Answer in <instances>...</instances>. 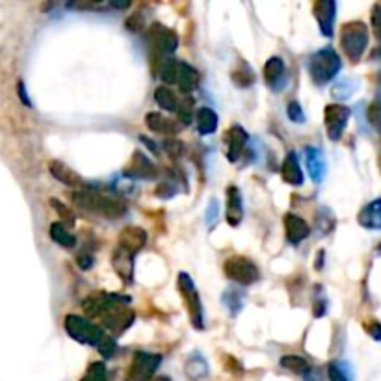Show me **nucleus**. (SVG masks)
<instances>
[{
    "label": "nucleus",
    "instance_id": "nucleus-5",
    "mask_svg": "<svg viewBox=\"0 0 381 381\" xmlns=\"http://www.w3.org/2000/svg\"><path fill=\"white\" fill-rule=\"evenodd\" d=\"M341 47L348 60L357 64L368 47V26L363 20H350L341 28Z\"/></svg>",
    "mask_w": 381,
    "mask_h": 381
},
{
    "label": "nucleus",
    "instance_id": "nucleus-51",
    "mask_svg": "<svg viewBox=\"0 0 381 381\" xmlns=\"http://www.w3.org/2000/svg\"><path fill=\"white\" fill-rule=\"evenodd\" d=\"M324 257V251H320V255H318V259H322ZM316 270H320V261L316 262Z\"/></svg>",
    "mask_w": 381,
    "mask_h": 381
},
{
    "label": "nucleus",
    "instance_id": "nucleus-3",
    "mask_svg": "<svg viewBox=\"0 0 381 381\" xmlns=\"http://www.w3.org/2000/svg\"><path fill=\"white\" fill-rule=\"evenodd\" d=\"M129 303H131L129 296H117V294L105 292V303L99 315L100 324L116 335L125 333L134 322V311L129 309Z\"/></svg>",
    "mask_w": 381,
    "mask_h": 381
},
{
    "label": "nucleus",
    "instance_id": "nucleus-35",
    "mask_svg": "<svg viewBox=\"0 0 381 381\" xmlns=\"http://www.w3.org/2000/svg\"><path fill=\"white\" fill-rule=\"evenodd\" d=\"M81 381H106V366L105 363L95 361L88 366V370L82 376Z\"/></svg>",
    "mask_w": 381,
    "mask_h": 381
},
{
    "label": "nucleus",
    "instance_id": "nucleus-44",
    "mask_svg": "<svg viewBox=\"0 0 381 381\" xmlns=\"http://www.w3.org/2000/svg\"><path fill=\"white\" fill-rule=\"evenodd\" d=\"M173 194H175V188L171 184H168V182H162V184L156 188V196L164 197V199H170Z\"/></svg>",
    "mask_w": 381,
    "mask_h": 381
},
{
    "label": "nucleus",
    "instance_id": "nucleus-28",
    "mask_svg": "<svg viewBox=\"0 0 381 381\" xmlns=\"http://www.w3.org/2000/svg\"><path fill=\"white\" fill-rule=\"evenodd\" d=\"M155 100L160 105V108H164V110L168 112H177L179 102H181V100L177 99L175 91L170 90L168 86H158V88H156Z\"/></svg>",
    "mask_w": 381,
    "mask_h": 381
},
{
    "label": "nucleus",
    "instance_id": "nucleus-20",
    "mask_svg": "<svg viewBox=\"0 0 381 381\" xmlns=\"http://www.w3.org/2000/svg\"><path fill=\"white\" fill-rule=\"evenodd\" d=\"M112 264H114V270H116L117 276H119L127 285H131L132 279H134V255L117 247V250L114 251V257H112Z\"/></svg>",
    "mask_w": 381,
    "mask_h": 381
},
{
    "label": "nucleus",
    "instance_id": "nucleus-8",
    "mask_svg": "<svg viewBox=\"0 0 381 381\" xmlns=\"http://www.w3.org/2000/svg\"><path fill=\"white\" fill-rule=\"evenodd\" d=\"M147 43H149V47L155 52L153 60H158L160 54L175 52L177 47H179V35L175 34V30H171V28H168L162 23H153L147 28Z\"/></svg>",
    "mask_w": 381,
    "mask_h": 381
},
{
    "label": "nucleus",
    "instance_id": "nucleus-7",
    "mask_svg": "<svg viewBox=\"0 0 381 381\" xmlns=\"http://www.w3.org/2000/svg\"><path fill=\"white\" fill-rule=\"evenodd\" d=\"M223 271L231 281L238 283V285H253L261 279V271L255 262L242 255L229 257L223 264Z\"/></svg>",
    "mask_w": 381,
    "mask_h": 381
},
{
    "label": "nucleus",
    "instance_id": "nucleus-32",
    "mask_svg": "<svg viewBox=\"0 0 381 381\" xmlns=\"http://www.w3.org/2000/svg\"><path fill=\"white\" fill-rule=\"evenodd\" d=\"M194 99L192 97H186L184 100L179 102V108H177V116H179V121L181 125H190L192 119H194Z\"/></svg>",
    "mask_w": 381,
    "mask_h": 381
},
{
    "label": "nucleus",
    "instance_id": "nucleus-46",
    "mask_svg": "<svg viewBox=\"0 0 381 381\" xmlns=\"http://www.w3.org/2000/svg\"><path fill=\"white\" fill-rule=\"evenodd\" d=\"M216 209H218V201L212 199L211 205H209V211H206V221H209V223H212V221L216 220V212H218Z\"/></svg>",
    "mask_w": 381,
    "mask_h": 381
},
{
    "label": "nucleus",
    "instance_id": "nucleus-49",
    "mask_svg": "<svg viewBox=\"0 0 381 381\" xmlns=\"http://www.w3.org/2000/svg\"><path fill=\"white\" fill-rule=\"evenodd\" d=\"M112 6H114V8H119V10H123V8H129V6H131V2H112Z\"/></svg>",
    "mask_w": 381,
    "mask_h": 381
},
{
    "label": "nucleus",
    "instance_id": "nucleus-30",
    "mask_svg": "<svg viewBox=\"0 0 381 381\" xmlns=\"http://www.w3.org/2000/svg\"><path fill=\"white\" fill-rule=\"evenodd\" d=\"M281 366L286 370L294 372V374H300V376H307L311 372V365L300 356H283Z\"/></svg>",
    "mask_w": 381,
    "mask_h": 381
},
{
    "label": "nucleus",
    "instance_id": "nucleus-37",
    "mask_svg": "<svg viewBox=\"0 0 381 381\" xmlns=\"http://www.w3.org/2000/svg\"><path fill=\"white\" fill-rule=\"evenodd\" d=\"M223 303L229 307L231 315H238V311L242 309V296L238 294V292L227 291L225 294H223Z\"/></svg>",
    "mask_w": 381,
    "mask_h": 381
},
{
    "label": "nucleus",
    "instance_id": "nucleus-9",
    "mask_svg": "<svg viewBox=\"0 0 381 381\" xmlns=\"http://www.w3.org/2000/svg\"><path fill=\"white\" fill-rule=\"evenodd\" d=\"M162 356L158 353H149V351H136L132 357L127 380L129 381H151L155 376L156 368L160 366Z\"/></svg>",
    "mask_w": 381,
    "mask_h": 381
},
{
    "label": "nucleus",
    "instance_id": "nucleus-53",
    "mask_svg": "<svg viewBox=\"0 0 381 381\" xmlns=\"http://www.w3.org/2000/svg\"><path fill=\"white\" fill-rule=\"evenodd\" d=\"M380 168H381V151H380Z\"/></svg>",
    "mask_w": 381,
    "mask_h": 381
},
{
    "label": "nucleus",
    "instance_id": "nucleus-21",
    "mask_svg": "<svg viewBox=\"0 0 381 381\" xmlns=\"http://www.w3.org/2000/svg\"><path fill=\"white\" fill-rule=\"evenodd\" d=\"M357 221L359 225L370 231H380L381 229V199L370 201L368 205L361 209V212L357 214Z\"/></svg>",
    "mask_w": 381,
    "mask_h": 381
},
{
    "label": "nucleus",
    "instance_id": "nucleus-22",
    "mask_svg": "<svg viewBox=\"0 0 381 381\" xmlns=\"http://www.w3.org/2000/svg\"><path fill=\"white\" fill-rule=\"evenodd\" d=\"M281 175L285 179L286 184L291 186H301L303 184V171L300 168L296 153H288L285 156V160L281 164Z\"/></svg>",
    "mask_w": 381,
    "mask_h": 381
},
{
    "label": "nucleus",
    "instance_id": "nucleus-25",
    "mask_svg": "<svg viewBox=\"0 0 381 381\" xmlns=\"http://www.w3.org/2000/svg\"><path fill=\"white\" fill-rule=\"evenodd\" d=\"M196 123H197V131L203 136L206 134H214L216 129H218V114H216L212 108H199L196 114Z\"/></svg>",
    "mask_w": 381,
    "mask_h": 381
},
{
    "label": "nucleus",
    "instance_id": "nucleus-43",
    "mask_svg": "<svg viewBox=\"0 0 381 381\" xmlns=\"http://www.w3.org/2000/svg\"><path fill=\"white\" fill-rule=\"evenodd\" d=\"M365 332L372 336V339H376V341H381V324L377 320H370L365 324Z\"/></svg>",
    "mask_w": 381,
    "mask_h": 381
},
{
    "label": "nucleus",
    "instance_id": "nucleus-16",
    "mask_svg": "<svg viewBox=\"0 0 381 381\" xmlns=\"http://www.w3.org/2000/svg\"><path fill=\"white\" fill-rule=\"evenodd\" d=\"M227 223L231 227L240 225L244 218V203H242V192L238 186L231 184L227 188V211H225Z\"/></svg>",
    "mask_w": 381,
    "mask_h": 381
},
{
    "label": "nucleus",
    "instance_id": "nucleus-42",
    "mask_svg": "<svg viewBox=\"0 0 381 381\" xmlns=\"http://www.w3.org/2000/svg\"><path fill=\"white\" fill-rule=\"evenodd\" d=\"M223 365H225V370L229 372V374H242V372H244V366L233 356L223 357Z\"/></svg>",
    "mask_w": 381,
    "mask_h": 381
},
{
    "label": "nucleus",
    "instance_id": "nucleus-31",
    "mask_svg": "<svg viewBox=\"0 0 381 381\" xmlns=\"http://www.w3.org/2000/svg\"><path fill=\"white\" fill-rule=\"evenodd\" d=\"M179 66L181 61L173 60V58H168V60L160 61V67H158V75L166 84H177V76H179Z\"/></svg>",
    "mask_w": 381,
    "mask_h": 381
},
{
    "label": "nucleus",
    "instance_id": "nucleus-1",
    "mask_svg": "<svg viewBox=\"0 0 381 381\" xmlns=\"http://www.w3.org/2000/svg\"><path fill=\"white\" fill-rule=\"evenodd\" d=\"M64 327H66L67 335H69L71 339H75V341L81 342V344L95 346L106 359L112 357V353H114V348H116L114 339H110V336L106 335L100 327H97L95 324H91L88 318H82V316L78 315H67L66 320H64Z\"/></svg>",
    "mask_w": 381,
    "mask_h": 381
},
{
    "label": "nucleus",
    "instance_id": "nucleus-19",
    "mask_svg": "<svg viewBox=\"0 0 381 381\" xmlns=\"http://www.w3.org/2000/svg\"><path fill=\"white\" fill-rule=\"evenodd\" d=\"M146 123L151 131L158 132V134L175 136V134H179L182 129V125L179 123V121L162 116L160 112H149V114L146 116Z\"/></svg>",
    "mask_w": 381,
    "mask_h": 381
},
{
    "label": "nucleus",
    "instance_id": "nucleus-10",
    "mask_svg": "<svg viewBox=\"0 0 381 381\" xmlns=\"http://www.w3.org/2000/svg\"><path fill=\"white\" fill-rule=\"evenodd\" d=\"M351 110L344 105H327L324 108V123H326V131L329 140L336 141L342 136L346 129L348 121H350Z\"/></svg>",
    "mask_w": 381,
    "mask_h": 381
},
{
    "label": "nucleus",
    "instance_id": "nucleus-39",
    "mask_svg": "<svg viewBox=\"0 0 381 381\" xmlns=\"http://www.w3.org/2000/svg\"><path fill=\"white\" fill-rule=\"evenodd\" d=\"M366 116H368V121H370L372 127H376L381 131V102L374 100L370 106H368V112H366Z\"/></svg>",
    "mask_w": 381,
    "mask_h": 381
},
{
    "label": "nucleus",
    "instance_id": "nucleus-29",
    "mask_svg": "<svg viewBox=\"0 0 381 381\" xmlns=\"http://www.w3.org/2000/svg\"><path fill=\"white\" fill-rule=\"evenodd\" d=\"M186 376L190 380H203V377L209 376V365L201 356L194 353V356L186 361Z\"/></svg>",
    "mask_w": 381,
    "mask_h": 381
},
{
    "label": "nucleus",
    "instance_id": "nucleus-41",
    "mask_svg": "<svg viewBox=\"0 0 381 381\" xmlns=\"http://www.w3.org/2000/svg\"><path fill=\"white\" fill-rule=\"evenodd\" d=\"M164 147L170 153L171 158H177V156L182 155V151H184V146H182L181 141L175 140V138H170V140L164 141Z\"/></svg>",
    "mask_w": 381,
    "mask_h": 381
},
{
    "label": "nucleus",
    "instance_id": "nucleus-15",
    "mask_svg": "<svg viewBox=\"0 0 381 381\" xmlns=\"http://www.w3.org/2000/svg\"><path fill=\"white\" fill-rule=\"evenodd\" d=\"M264 81L274 91H279L286 84L285 61L279 56H271L264 64Z\"/></svg>",
    "mask_w": 381,
    "mask_h": 381
},
{
    "label": "nucleus",
    "instance_id": "nucleus-18",
    "mask_svg": "<svg viewBox=\"0 0 381 381\" xmlns=\"http://www.w3.org/2000/svg\"><path fill=\"white\" fill-rule=\"evenodd\" d=\"M50 175L54 177L56 181H60L61 184L69 186V188H84V179H82L75 170H71L64 162L52 160L49 162Z\"/></svg>",
    "mask_w": 381,
    "mask_h": 381
},
{
    "label": "nucleus",
    "instance_id": "nucleus-2",
    "mask_svg": "<svg viewBox=\"0 0 381 381\" xmlns=\"http://www.w3.org/2000/svg\"><path fill=\"white\" fill-rule=\"evenodd\" d=\"M73 203L84 211L108 218V220H119L127 214V203L119 196H108L95 190L75 192Z\"/></svg>",
    "mask_w": 381,
    "mask_h": 381
},
{
    "label": "nucleus",
    "instance_id": "nucleus-34",
    "mask_svg": "<svg viewBox=\"0 0 381 381\" xmlns=\"http://www.w3.org/2000/svg\"><path fill=\"white\" fill-rule=\"evenodd\" d=\"M370 23H372V32H374V35H376L377 40V52H374V58L376 56L381 54V4L372 6V11H370Z\"/></svg>",
    "mask_w": 381,
    "mask_h": 381
},
{
    "label": "nucleus",
    "instance_id": "nucleus-33",
    "mask_svg": "<svg viewBox=\"0 0 381 381\" xmlns=\"http://www.w3.org/2000/svg\"><path fill=\"white\" fill-rule=\"evenodd\" d=\"M50 205H52V209L56 211V214L60 216V223H64L66 227H73L75 225V214H73V211H71L69 206H66L61 201L58 199H50Z\"/></svg>",
    "mask_w": 381,
    "mask_h": 381
},
{
    "label": "nucleus",
    "instance_id": "nucleus-38",
    "mask_svg": "<svg viewBox=\"0 0 381 381\" xmlns=\"http://www.w3.org/2000/svg\"><path fill=\"white\" fill-rule=\"evenodd\" d=\"M286 114H288V119L294 121V123H303V121H305V114L301 110V105L298 100H291V102H288Z\"/></svg>",
    "mask_w": 381,
    "mask_h": 381
},
{
    "label": "nucleus",
    "instance_id": "nucleus-26",
    "mask_svg": "<svg viewBox=\"0 0 381 381\" xmlns=\"http://www.w3.org/2000/svg\"><path fill=\"white\" fill-rule=\"evenodd\" d=\"M231 78L238 88H250V86L255 84V73L244 60L238 61V66L233 69Z\"/></svg>",
    "mask_w": 381,
    "mask_h": 381
},
{
    "label": "nucleus",
    "instance_id": "nucleus-45",
    "mask_svg": "<svg viewBox=\"0 0 381 381\" xmlns=\"http://www.w3.org/2000/svg\"><path fill=\"white\" fill-rule=\"evenodd\" d=\"M76 262H78V266H81L82 270H90L91 266H93V257H91L90 253L82 251L81 255H78V259H76Z\"/></svg>",
    "mask_w": 381,
    "mask_h": 381
},
{
    "label": "nucleus",
    "instance_id": "nucleus-47",
    "mask_svg": "<svg viewBox=\"0 0 381 381\" xmlns=\"http://www.w3.org/2000/svg\"><path fill=\"white\" fill-rule=\"evenodd\" d=\"M19 95H20V99H23V102H25L26 106H30V99H28V95H26L25 86H23V82H19Z\"/></svg>",
    "mask_w": 381,
    "mask_h": 381
},
{
    "label": "nucleus",
    "instance_id": "nucleus-48",
    "mask_svg": "<svg viewBox=\"0 0 381 381\" xmlns=\"http://www.w3.org/2000/svg\"><path fill=\"white\" fill-rule=\"evenodd\" d=\"M141 141H143V143H146V146L149 147V149L153 151V153H158V147H156L155 141H151L149 138H146V136H141Z\"/></svg>",
    "mask_w": 381,
    "mask_h": 381
},
{
    "label": "nucleus",
    "instance_id": "nucleus-6",
    "mask_svg": "<svg viewBox=\"0 0 381 381\" xmlns=\"http://www.w3.org/2000/svg\"><path fill=\"white\" fill-rule=\"evenodd\" d=\"M177 285H179V292H181L182 300H184L186 311L190 316L192 326L196 327L197 332H201L205 327V312H203V303H201L199 292H197L196 285H194V279H192L188 274L181 271L179 274V279H177Z\"/></svg>",
    "mask_w": 381,
    "mask_h": 381
},
{
    "label": "nucleus",
    "instance_id": "nucleus-4",
    "mask_svg": "<svg viewBox=\"0 0 381 381\" xmlns=\"http://www.w3.org/2000/svg\"><path fill=\"white\" fill-rule=\"evenodd\" d=\"M307 67H309V75L316 86H326L327 82H332L339 75L342 61L335 50L326 47V49L316 50L315 54L309 58Z\"/></svg>",
    "mask_w": 381,
    "mask_h": 381
},
{
    "label": "nucleus",
    "instance_id": "nucleus-36",
    "mask_svg": "<svg viewBox=\"0 0 381 381\" xmlns=\"http://www.w3.org/2000/svg\"><path fill=\"white\" fill-rule=\"evenodd\" d=\"M327 377H329V381H350V376H348L344 365L336 361L327 365Z\"/></svg>",
    "mask_w": 381,
    "mask_h": 381
},
{
    "label": "nucleus",
    "instance_id": "nucleus-27",
    "mask_svg": "<svg viewBox=\"0 0 381 381\" xmlns=\"http://www.w3.org/2000/svg\"><path fill=\"white\" fill-rule=\"evenodd\" d=\"M49 233H50V238H52L56 244H60L61 247H67V250L75 247L76 238L67 231V227L64 225V223H60V221H54V223L50 225Z\"/></svg>",
    "mask_w": 381,
    "mask_h": 381
},
{
    "label": "nucleus",
    "instance_id": "nucleus-17",
    "mask_svg": "<svg viewBox=\"0 0 381 381\" xmlns=\"http://www.w3.org/2000/svg\"><path fill=\"white\" fill-rule=\"evenodd\" d=\"M285 233H286V238H288V242L291 244H300V242H303L309 236V233H311V227H309V223H307L303 218H300V216L292 214V212H288V214H285Z\"/></svg>",
    "mask_w": 381,
    "mask_h": 381
},
{
    "label": "nucleus",
    "instance_id": "nucleus-14",
    "mask_svg": "<svg viewBox=\"0 0 381 381\" xmlns=\"http://www.w3.org/2000/svg\"><path fill=\"white\" fill-rule=\"evenodd\" d=\"M247 140H250V134H247L240 125H233L225 134L227 158L231 162L238 160L242 156V153L246 151Z\"/></svg>",
    "mask_w": 381,
    "mask_h": 381
},
{
    "label": "nucleus",
    "instance_id": "nucleus-11",
    "mask_svg": "<svg viewBox=\"0 0 381 381\" xmlns=\"http://www.w3.org/2000/svg\"><path fill=\"white\" fill-rule=\"evenodd\" d=\"M123 173L127 177H131V179H147V181H153V179L158 177L156 166L141 151H134V155L131 156V160H129L127 168L123 170Z\"/></svg>",
    "mask_w": 381,
    "mask_h": 381
},
{
    "label": "nucleus",
    "instance_id": "nucleus-23",
    "mask_svg": "<svg viewBox=\"0 0 381 381\" xmlns=\"http://www.w3.org/2000/svg\"><path fill=\"white\" fill-rule=\"evenodd\" d=\"M177 86L182 93H192L194 90H197L199 86V73H197L196 67H192L190 64H184L181 61L179 66V76H177Z\"/></svg>",
    "mask_w": 381,
    "mask_h": 381
},
{
    "label": "nucleus",
    "instance_id": "nucleus-12",
    "mask_svg": "<svg viewBox=\"0 0 381 381\" xmlns=\"http://www.w3.org/2000/svg\"><path fill=\"white\" fill-rule=\"evenodd\" d=\"M312 13H315L316 20H318L322 35L332 37L336 13L335 2H333V0H318V2H315V6H312Z\"/></svg>",
    "mask_w": 381,
    "mask_h": 381
},
{
    "label": "nucleus",
    "instance_id": "nucleus-50",
    "mask_svg": "<svg viewBox=\"0 0 381 381\" xmlns=\"http://www.w3.org/2000/svg\"><path fill=\"white\" fill-rule=\"evenodd\" d=\"M305 381H320V380H318V377H316L315 374H312V372H309V374H307V380Z\"/></svg>",
    "mask_w": 381,
    "mask_h": 381
},
{
    "label": "nucleus",
    "instance_id": "nucleus-24",
    "mask_svg": "<svg viewBox=\"0 0 381 381\" xmlns=\"http://www.w3.org/2000/svg\"><path fill=\"white\" fill-rule=\"evenodd\" d=\"M307 170L315 182H320L324 179L326 164H324V156L316 147H307Z\"/></svg>",
    "mask_w": 381,
    "mask_h": 381
},
{
    "label": "nucleus",
    "instance_id": "nucleus-52",
    "mask_svg": "<svg viewBox=\"0 0 381 381\" xmlns=\"http://www.w3.org/2000/svg\"><path fill=\"white\" fill-rule=\"evenodd\" d=\"M153 381H170V377H166V376H160V377H155V380Z\"/></svg>",
    "mask_w": 381,
    "mask_h": 381
},
{
    "label": "nucleus",
    "instance_id": "nucleus-40",
    "mask_svg": "<svg viewBox=\"0 0 381 381\" xmlns=\"http://www.w3.org/2000/svg\"><path fill=\"white\" fill-rule=\"evenodd\" d=\"M125 26L129 32L138 34V32L143 30V26H146V23H143V16H141V13H132V16L125 20Z\"/></svg>",
    "mask_w": 381,
    "mask_h": 381
},
{
    "label": "nucleus",
    "instance_id": "nucleus-13",
    "mask_svg": "<svg viewBox=\"0 0 381 381\" xmlns=\"http://www.w3.org/2000/svg\"><path fill=\"white\" fill-rule=\"evenodd\" d=\"M146 244L147 233L146 229H141V227L129 225L119 233V246L117 247H121V250L127 251V253H131V255H136Z\"/></svg>",
    "mask_w": 381,
    "mask_h": 381
}]
</instances>
